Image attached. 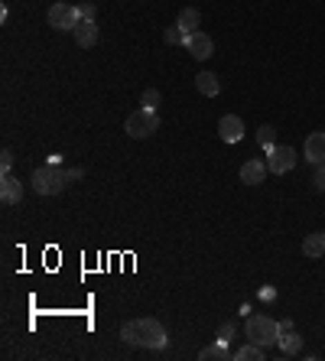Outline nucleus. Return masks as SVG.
I'll list each match as a JSON object with an SVG mask.
<instances>
[{
  "label": "nucleus",
  "mask_w": 325,
  "mask_h": 361,
  "mask_svg": "<svg viewBox=\"0 0 325 361\" xmlns=\"http://www.w3.org/2000/svg\"><path fill=\"white\" fill-rule=\"evenodd\" d=\"M120 339L137 345V349H162L166 345V329H162L160 319H150V316L130 319L120 329Z\"/></svg>",
  "instance_id": "1"
},
{
  "label": "nucleus",
  "mask_w": 325,
  "mask_h": 361,
  "mask_svg": "<svg viewBox=\"0 0 325 361\" xmlns=\"http://www.w3.org/2000/svg\"><path fill=\"white\" fill-rule=\"evenodd\" d=\"M32 189L36 195H59V192L68 186V173L59 170V163H49V166H39L32 173Z\"/></svg>",
  "instance_id": "2"
},
{
  "label": "nucleus",
  "mask_w": 325,
  "mask_h": 361,
  "mask_svg": "<svg viewBox=\"0 0 325 361\" xmlns=\"http://www.w3.org/2000/svg\"><path fill=\"white\" fill-rule=\"evenodd\" d=\"M248 339L257 345H277L280 342V322L270 316H250L248 319Z\"/></svg>",
  "instance_id": "3"
},
{
  "label": "nucleus",
  "mask_w": 325,
  "mask_h": 361,
  "mask_svg": "<svg viewBox=\"0 0 325 361\" xmlns=\"http://www.w3.org/2000/svg\"><path fill=\"white\" fill-rule=\"evenodd\" d=\"M124 130H127L133 140L153 137V134L160 130V117H156V111H153V107H140V111H133V114L127 117Z\"/></svg>",
  "instance_id": "4"
},
{
  "label": "nucleus",
  "mask_w": 325,
  "mask_h": 361,
  "mask_svg": "<svg viewBox=\"0 0 325 361\" xmlns=\"http://www.w3.org/2000/svg\"><path fill=\"white\" fill-rule=\"evenodd\" d=\"M78 20H82V13L72 3H53L49 7V26L53 30H75Z\"/></svg>",
  "instance_id": "5"
},
{
  "label": "nucleus",
  "mask_w": 325,
  "mask_h": 361,
  "mask_svg": "<svg viewBox=\"0 0 325 361\" xmlns=\"http://www.w3.org/2000/svg\"><path fill=\"white\" fill-rule=\"evenodd\" d=\"M296 150L292 147H270L267 150V170L277 173V176H283V173H290L292 166H296Z\"/></svg>",
  "instance_id": "6"
},
{
  "label": "nucleus",
  "mask_w": 325,
  "mask_h": 361,
  "mask_svg": "<svg viewBox=\"0 0 325 361\" xmlns=\"http://www.w3.org/2000/svg\"><path fill=\"white\" fill-rule=\"evenodd\" d=\"M183 46L189 49V55H192V59H198V62H205V59H212V55H215V43H212V36H205L202 30L192 33V36H185Z\"/></svg>",
  "instance_id": "7"
},
{
  "label": "nucleus",
  "mask_w": 325,
  "mask_h": 361,
  "mask_svg": "<svg viewBox=\"0 0 325 361\" xmlns=\"http://www.w3.org/2000/svg\"><path fill=\"white\" fill-rule=\"evenodd\" d=\"M218 137L225 143H241L244 140V121L238 114H225L218 121Z\"/></svg>",
  "instance_id": "8"
},
{
  "label": "nucleus",
  "mask_w": 325,
  "mask_h": 361,
  "mask_svg": "<svg viewBox=\"0 0 325 361\" xmlns=\"http://www.w3.org/2000/svg\"><path fill=\"white\" fill-rule=\"evenodd\" d=\"M306 163H313V166H322L325 163V130H315V134H309L306 137Z\"/></svg>",
  "instance_id": "9"
},
{
  "label": "nucleus",
  "mask_w": 325,
  "mask_h": 361,
  "mask_svg": "<svg viewBox=\"0 0 325 361\" xmlns=\"http://www.w3.org/2000/svg\"><path fill=\"white\" fill-rule=\"evenodd\" d=\"M72 36H75V43L82 46V49H91V46L98 43V36H101V30H98L95 20H78L75 30H72Z\"/></svg>",
  "instance_id": "10"
},
{
  "label": "nucleus",
  "mask_w": 325,
  "mask_h": 361,
  "mask_svg": "<svg viewBox=\"0 0 325 361\" xmlns=\"http://www.w3.org/2000/svg\"><path fill=\"white\" fill-rule=\"evenodd\" d=\"M0 199H3V205H17L23 199V186H20V179H17L13 173L0 176Z\"/></svg>",
  "instance_id": "11"
},
{
  "label": "nucleus",
  "mask_w": 325,
  "mask_h": 361,
  "mask_svg": "<svg viewBox=\"0 0 325 361\" xmlns=\"http://www.w3.org/2000/svg\"><path fill=\"white\" fill-rule=\"evenodd\" d=\"M267 159L260 163V159H248L244 166H241V182H248V186H260V182L267 179Z\"/></svg>",
  "instance_id": "12"
},
{
  "label": "nucleus",
  "mask_w": 325,
  "mask_h": 361,
  "mask_svg": "<svg viewBox=\"0 0 325 361\" xmlns=\"http://www.w3.org/2000/svg\"><path fill=\"white\" fill-rule=\"evenodd\" d=\"M176 26L183 30V36H192V33L202 30V13L195 10V7H185V10L179 13V20H176Z\"/></svg>",
  "instance_id": "13"
},
{
  "label": "nucleus",
  "mask_w": 325,
  "mask_h": 361,
  "mask_svg": "<svg viewBox=\"0 0 325 361\" xmlns=\"http://www.w3.org/2000/svg\"><path fill=\"white\" fill-rule=\"evenodd\" d=\"M303 254L309 257V261H319V257L325 254V231H313V234H306V241H303Z\"/></svg>",
  "instance_id": "14"
},
{
  "label": "nucleus",
  "mask_w": 325,
  "mask_h": 361,
  "mask_svg": "<svg viewBox=\"0 0 325 361\" xmlns=\"http://www.w3.org/2000/svg\"><path fill=\"white\" fill-rule=\"evenodd\" d=\"M195 88H198L205 98H215L218 91H221V82H218L215 72H198L195 75Z\"/></svg>",
  "instance_id": "15"
},
{
  "label": "nucleus",
  "mask_w": 325,
  "mask_h": 361,
  "mask_svg": "<svg viewBox=\"0 0 325 361\" xmlns=\"http://www.w3.org/2000/svg\"><path fill=\"white\" fill-rule=\"evenodd\" d=\"M299 351H303V339H299L296 332H283L280 335V355L292 358V355H299Z\"/></svg>",
  "instance_id": "16"
},
{
  "label": "nucleus",
  "mask_w": 325,
  "mask_h": 361,
  "mask_svg": "<svg viewBox=\"0 0 325 361\" xmlns=\"http://www.w3.org/2000/svg\"><path fill=\"white\" fill-rule=\"evenodd\" d=\"M267 358V351H263V345H257V342H248L244 349L234 351V361H263Z\"/></svg>",
  "instance_id": "17"
},
{
  "label": "nucleus",
  "mask_w": 325,
  "mask_h": 361,
  "mask_svg": "<svg viewBox=\"0 0 325 361\" xmlns=\"http://www.w3.org/2000/svg\"><path fill=\"white\" fill-rule=\"evenodd\" d=\"M228 358H234V355L228 351L225 342H218V339H215V345L202 349V361H228Z\"/></svg>",
  "instance_id": "18"
},
{
  "label": "nucleus",
  "mask_w": 325,
  "mask_h": 361,
  "mask_svg": "<svg viewBox=\"0 0 325 361\" xmlns=\"http://www.w3.org/2000/svg\"><path fill=\"white\" fill-rule=\"evenodd\" d=\"M257 143L263 150H270V147H277V130L270 127V124H263V127L257 130Z\"/></svg>",
  "instance_id": "19"
},
{
  "label": "nucleus",
  "mask_w": 325,
  "mask_h": 361,
  "mask_svg": "<svg viewBox=\"0 0 325 361\" xmlns=\"http://www.w3.org/2000/svg\"><path fill=\"white\" fill-rule=\"evenodd\" d=\"M156 105H160V91H156V88H147V91H143V107H153V111H156Z\"/></svg>",
  "instance_id": "20"
},
{
  "label": "nucleus",
  "mask_w": 325,
  "mask_h": 361,
  "mask_svg": "<svg viewBox=\"0 0 325 361\" xmlns=\"http://www.w3.org/2000/svg\"><path fill=\"white\" fill-rule=\"evenodd\" d=\"M78 13H82V20H95L98 7H95V3H78Z\"/></svg>",
  "instance_id": "21"
},
{
  "label": "nucleus",
  "mask_w": 325,
  "mask_h": 361,
  "mask_svg": "<svg viewBox=\"0 0 325 361\" xmlns=\"http://www.w3.org/2000/svg\"><path fill=\"white\" fill-rule=\"evenodd\" d=\"M313 186H315V189H319V192H325V163H322V166H315Z\"/></svg>",
  "instance_id": "22"
},
{
  "label": "nucleus",
  "mask_w": 325,
  "mask_h": 361,
  "mask_svg": "<svg viewBox=\"0 0 325 361\" xmlns=\"http://www.w3.org/2000/svg\"><path fill=\"white\" fill-rule=\"evenodd\" d=\"M231 339H234V326H231V322H225V326L218 329V342H225V345H228Z\"/></svg>",
  "instance_id": "23"
},
{
  "label": "nucleus",
  "mask_w": 325,
  "mask_h": 361,
  "mask_svg": "<svg viewBox=\"0 0 325 361\" xmlns=\"http://www.w3.org/2000/svg\"><path fill=\"white\" fill-rule=\"evenodd\" d=\"M10 166H13V153H10V150H3V153H0V173L7 176V173H10Z\"/></svg>",
  "instance_id": "24"
},
{
  "label": "nucleus",
  "mask_w": 325,
  "mask_h": 361,
  "mask_svg": "<svg viewBox=\"0 0 325 361\" xmlns=\"http://www.w3.org/2000/svg\"><path fill=\"white\" fill-rule=\"evenodd\" d=\"M185 36H183V30H179V26H169V30H166V43H183Z\"/></svg>",
  "instance_id": "25"
},
{
  "label": "nucleus",
  "mask_w": 325,
  "mask_h": 361,
  "mask_svg": "<svg viewBox=\"0 0 325 361\" xmlns=\"http://www.w3.org/2000/svg\"><path fill=\"white\" fill-rule=\"evenodd\" d=\"M283 332H292V322H290V319H280V335H283Z\"/></svg>",
  "instance_id": "26"
},
{
  "label": "nucleus",
  "mask_w": 325,
  "mask_h": 361,
  "mask_svg": "<svg viewBox=\"0 0 325 361\" xmlns=\"http://www.w3.org/2000/svg\"><path fill=\"white\" fill-rule=\"evenodd\" d=\"M82 179V170H68V182H78Z\"/></svg>",
  "instance_id": "27"
}]
</instances>
